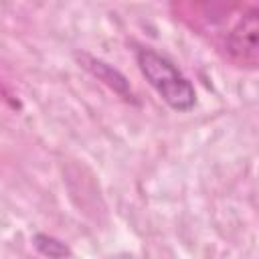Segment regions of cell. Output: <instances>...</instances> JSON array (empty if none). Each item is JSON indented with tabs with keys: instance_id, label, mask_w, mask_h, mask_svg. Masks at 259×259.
Returning a JSON list of instances; mask_svg holds the SVG:
<instances>
[{
	"instance_id": "1",
	"label": "cell",
	"mask_w": 259,
	"mask_h": 259,
	"mask_svg": "<svg viewBox=\"0 0 259 259\" xmlns=\"http://www.w3.org/2000/svg\"><path fill=\"white\" fill-rule=\"evenodd\" d=\"M136 63L144 79L174 111H190L196 105V91L182 71L154 49H140Z\"/></svg>"
},
{
	"instance_id": "2",
	"label": "cell",
	"mask_w": 259,
	"mask_h": 259,
	"mask_svg": "<svg viewBox=\"0 0 259 259\" xmlns=\"http://www.w3.org/2000/svg\"><path fill=\"white\" fill-rule=\"evenodd\" d=\"M257 34H259V20H257V10H249L239 22L237 26L231 30L227 47L229 53L235 61L255 67L257 63Z\"/></svg>"
},
{
	"instance_id": "3",
	"label": "cell",
	"mask_w": 259,
	"mask_h": 259,
	"mask_svg": "<svg viewBox=\"0 0 259 259\" xmlns=\"http://www.w3.org/2000/svg\"><path fill=\"white\" fill-rule=\"evenodd\" d=\"M85 67H87L99 81H103L107 87H111V89H113L115 93H119L121 97H125V99H127V95L132 97V89H130L125 77H123L117 69H113L111 65H107L105 61L95 59V57H85Z\"/></svg>"
},
{
	"instance_id": "4",
	"label": "cell",
	"mask_w": 259,
	"mask_h": 259,
	"mask_svg": "<svg viewBox=\"0 0 259 259\" xmlns=\"http://www.w3.org/2000/svg\"><path fill=\"white\" fill-rule=\"evenodd\" d=\"M32 245L45 257H69V255H73V251L61 239L47 235V233H36L32 237Z\"/></svg>"
},
{
	"instance_id": "5",
	"label": "cell",
	"mask_w": 259,
	"mask_h": 259,
	"mask_svg": "<svg viewBox=\"0 0 259 259\" xmlns=\"http://www.w3.org/2000/svg\"><path fill=\"white\" fill-rule=\"evenodd\" d=\"M239 0H202V6L208 16H225L237 6Z\"/></svg>"
}]
</instances>
